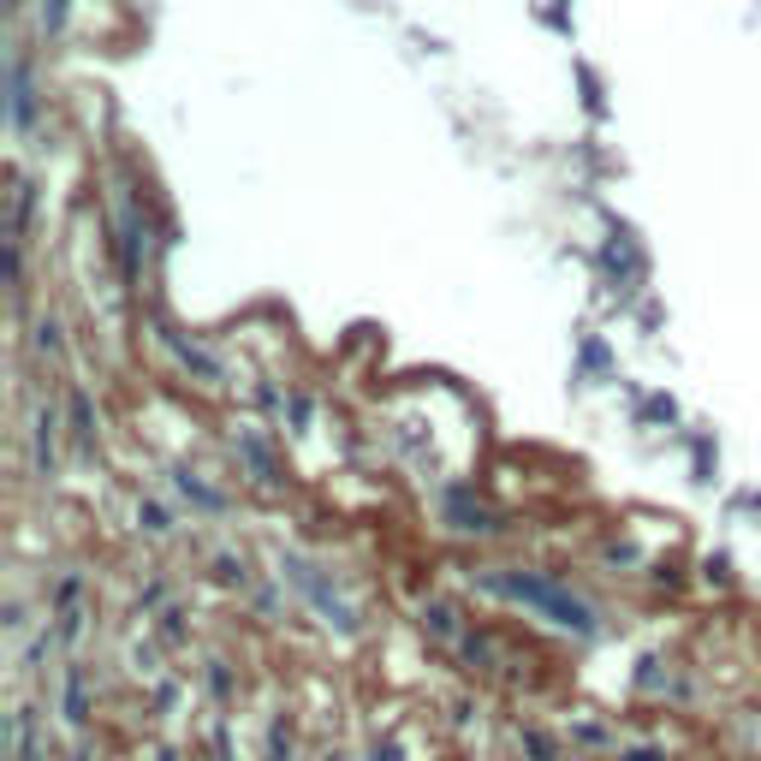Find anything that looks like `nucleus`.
<instances>
[{"label":"nucleus","instance_id":"nucleus-1","mask_svg":"<svg viewBox=\"0 0 761 761\" xmlns=\"http://www.w3.org/2000/svg\"><path fill=\"white\" fill-rule=\"evenodd\" d=\"M60 12H66V0H48V19H60Z\"/></svg>","mask_w":761,"mask_h":761}]
</instances>
